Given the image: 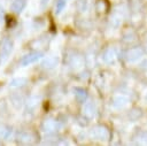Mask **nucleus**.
<instances>
[{
  "instance_id": "1",
  "label": "nucleus",
  "mask_w": 147,
  "mask_h": 146,
  "mask_svg": "<svg viewBox=\"0 0 147 146\" xmlns=\"http://www.w3.org/2000/svg\"><path fill=\"white\" fill-rule=\"evenodd\" d=\"M39 53H30V54H28V55H25L23 59H22V64L23 66H26V64H29V63H32V62H34L36 60H38V57H39Z\"/></svg>"
},
{
  "instance_id": "2",
  "label": "nucleus",
  "mask_w": 147,
  "mask_h": 146,
  "mask_svg": "<svg viewBox=\"0 0 147 146\" xmlns=\"http://www.w3.org/2000/svg\"><path fill=\"white\" fill-rule=\"evenodd\" d=\"M1 53L3 55H8L11 51V43L9 40H3V43L1 44V48H0Z\"/></svg>"
},
{
  "instance_id": "3",
  "label": "nucleus",
  "mask_w": 147,
  "mask_h": 146,
  "mask_svg": "<svg viewBox=\"0 0 147 146\" xmlns=\"http://www.w3.org/2000/svg\"><path fill=\"white\" fill-rule=\"evenodd\" d=\"M23 7H24V1H23V0H16V1L13 3V9H14L15 11H21Z\"/></svg>"
},
{
  "instance_id": "4",
  "label": "nucleus",
  "mask_w": 147,
  "mask_h": 146,
  "mask_svg": "<svg viewBox=\"0 0 147 146\" xmlns=\"http://www.w3.org/2000/svg\"><path fill=\"white\" fill-rule=\"evenodd\" d=\"M63 6H64V2H63V1H60V2H59V9H57V11H60Z\"/></svg>"
}]
</instances>
